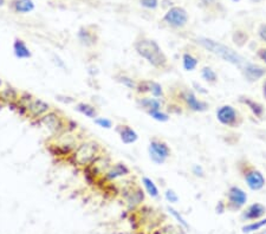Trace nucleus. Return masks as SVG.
Masks as SVG:
<instances>
[{
    "mask_svg": "<svg viewBox=\"0 0 266 234\" xmlns=\"http://www.w3.org/2000/svg\"><path fill=\"white\" fill-rule=\"evenodd\" d=\"M134 49L141 58H143L156 70H167L170 68V59L167 55L154 39L141 36L135 40Z\"/></svg>",
    "mask_w": 266,
    "mask_h": 234,
    "instance_id": "obj_1",
    "label": "nucleus"
},
{
    "mask_svg": "<svg viewBox=\"0 0 266 234\" xmlns=\"http://www.w3.org/2000/svg\"><path fill=\"white\" fill-rule=\"evenodd\" d=\"M171 101L175 102L184 110L190 113H205L209 109V104L204 99H200L190 86L176 83L170 86Z\"/></svg>",
    "mask_w": 266,
    "mask_h": 234,
    "instance_id": "obj_2",
    "label": "nucleus"
},
{
    "mask_svg": "<svg viewBox=\"0 0 266 234\" xmlns=\"http://www.w3.org/2000/svg\"><path fill=\"white\" fill-rule=\"evenodd\" d=\"M105 154L104 147L99 142L95 140H83L79 142L78 146L74 150L73 154L66 158L71 166L77 167V168H87V167L93 164L99 156Z\"/></svg>",
    "mask_w": 266,
    "mask_h": 234,
    "instance_id": "obj_3",
    "label": "nucleus"
},
{
    "mask_svg": "<svg viewBox=\"0 0 266 234\" xmlns=\"http://www.w3.org/2000/svg\"><path fill=\"white\" fill-rule=\"evenodd\" d=\"M194 43L196 45H199L202 49H205L206 51L210 52L217 57L223 59L224 62H227L232 65L237 66L238 69H242L243 65L247 62L245 57L243 55H240L239 52L234 51L232 47L225 45V44L220 43V41L214 40L212 38H207V37H196L194 39Z\"/></svg>",
    "mask_w": 266,
    "mask_h": 234,
    "instance_id": "obj_4",
    "label": "nucleus"
},
{
    "mask_svg": "<svg viewBox=\"0 0 266 234\" xmlns=\"http://www.w3.org/2000/svg\"><path fill=\"white\" fill-rule=\"evenodd\" d=\"M32 124H37L43 127L50 133L51 136H59L68 132H76L78 124L64 115L60 110L51 109L44 116H41L38 121L33 122Z\"/></svg>",
    "mask_w": 266,
    "mask_h": 234,
    "instance_id": "obj_5",
    "label": "nucleus"
},
{
    "mask_svg": "<svg viewBox=\"0 0 266 234\" xmlns=\"http://www.w3.org/2000/svg\"><path fill=\"white\" fill-rule=\"evenodd\" d=\"M76 132H68L62 134L59 136H50V138L46 141L45 148L50 153L52 157L57 160H64L69 157L76 147L78 146L79 142H82L84 138L78 140Z\"/></svg>",
    "mask_w": 266,
    "mask_h": 234,
    "instance_id": "obj_6",
    "label": "nucleus"
},
{
    "mask_svg": "<svg viewBox=\"0 0 266 234\" xmlns=\"http://www.w3.org/2000/svg\"><path fill=\"white\" fill-rule=\"evenodd\" d=\"M118 187V196L123 200L124 205L130 211H134L140 207L146 200V192L140 183L133 180H124L123 182L116 181Z\"/></svg>",
    "mask_w": 266,
    "mask_h": 234,
    "instance_id": "obj_7",
    "label": "nucleus"
},
{
    "mask_svg": "<svg viewBox=\"0 0 266 234\" xmlns=\"http://www.w3.org/2000/svg\"><path fill=\"white\" fill-rule=\"evenodd\" d=\"M235 168L251 191L258 192L265 187L266 181L263 173L258 168H256V166H253L246 157L238 158L235 162Z\"/></svg>",
    "mask_w": 266,
    "mask_h": 234,
    "instance_id": "obj_8",
    "label": "nucleus"
},
{
    "mask_svg": "<svg viewBox=\"0 0 266 234\" xmlns=\"http://www.w3.org/2000/svg\"><path fill=\"white\" fill-rule=\"evenodd\" d=\"M218 122L231 129H238L244 124V117L237 108L231 104H223L215 111Z\"/></svg>",
    "mask_w": 266,
    "mask_h": 234,
    "instance_id": "obj_9",
    "label": "nucleus"
},
{
    "mask_svg": "<svg viewBox=\"0 0 266 234\" xmlns=\"http://www.w3.org/2000/svg\"><path fill=\"white\" fill-rule=\"evenodd\" d=\"M148 153L152 162H154L155 164H165L171 156L170 144L162 138L156 137V136L149 140Z\"/></svg>",
    "mask_w": 266,
    "mask_h": 234,
    "instance_id": "obj_10",
    "label": "nucleus"
},
{
    "mask_svg": "<svg viewBox=\"0 0 266 234\" xmlns=\"http://www.w3.org/2000/svg\"><path fill=\"white\" fill-rule=\"evenodd\" d=\"M248 196L247 193L240 188L239 186H231L228 187L225 195V206L226 211L231 212V213H237V212H242V210L247 203Z\"/></svg>",
    "mask_w": 266,
    "mask_h": 234,
    "instance_id": "obj_11",
    "label": "nucleus"
},
{
    "mask_svg": "<svg viewBox=\"0 0 266 234\" xmlns=\"http://www.w3.org/2000/svg\"><path fill=\"white\" fill-rule=\"evenodd\" d=\"M163 23L173 29H182L188 23V13L184 7L174 6L167 11L163 16Z\"/></svg>",
    "mask_w": 266,
    "mask_h": 234,
    "instance_id": "obj_12",
    "label": "nucleus"
},
{
    "mask_svg": "<svg viewBox=\"0 0 266 234\" xmlns=\"http://www.w3.org/2000/svg\"><path fill=\"white\" fill-rule=\"evenodd\" d=\"M135 91L138 96H153L156 98H165L163 88L160 83L153 79H140L137 80Z\"/></svg>",
    "mask_w": 266,
    "mask_h": 234,
    "instance_id": "obj_13",
    "label": "nucleus"
},
{
    "mask_svg": "<svg viewBox=\"0 0 266 234\" xmlns=\"http://www.w3.org/2000/svg\"><path fill=\"white\" fill-rule=\"evenodd\" d=\"M240 72H242L245 80H247L248 83H256L266 76V68L263 65H259V64L251 63L247 60L244 64L243 68L240 69Z\"/></svg>",
    "mask_w": 266,
    "mask_h": 234,
    "instance_id": "obj_14",
    "label": "nucleus"
},
{
    "mask_svg": "<svg viewBox=\"0 0 266 234\" xmlns=\"http://www.w3.org/2000/svg\"><path fill=\"white\" fill-rule=\"evenodd\" d=\"M266 215V207L263 203L254 202L244 207L240 213V220L244 222L256 221V220L263 219Z\"/></svg>",
    "mask_w": 266,
    "mask_h": 234,
    "instance_id": "obj_15",
    "label": "nucleus"
},
{
    "mask_svg": "<svg viewBox=\"0 0 266 234\" xmlns=\"http://www.w3.org/2000/svg\"><path fill=\"white\" fill-rule=\"evenodd\" d=\"M128 175H130L129 167L123 162H116L110 166V168L102 176V179L108 181V182H114V181H117L122 177L128 176Z\"/></svg>",
    "mask_w": 266,
    "mask_h": 234,
    "instance_id": "obj_16",
    "label": "nucleus"
},
{
    "mask_svg": "<svg viewBox=\"0 0 266 234\" xmlns=\"http://www.w3.org/2000/svg\"><path fill=\"white\" fill-rule=\"evenodd\" d=\"M181 60H182V68H184L185 71L192 72L194 70H196V68L200 64V54L196 50H185L182 51V56H181Z\"/></svg>",
    "mask_w": 266,
    "mask_h": 234,
    "instance_id": "obj_17",
    "label": "nucleus"
},
{
    "mask_svg": "<svg viewBox=\"0 0 266 234\" xmlns=\"http://www.w3.org/2000/svg\"><path fill=\"white\" fill-rule=\"evenodd\" d=\"M136 104L146 114L155 110H162L163 108L161 98H156V97L153 96H140L136 98Z\"/></svg>",
    "mask_w": 266,
    "mask_h": 234,
    "instance_id": "obj_18",
    "label": "nucleus"
},
{
    "mask_svg": "<svg viewBox=\"0 0 266 234\" xmlns=\"http://www.w3.org/2000/svg\"><path fill=\"white\" fill-rule=\"evenodd\" d=\"M19 95H20V91L18 89L10 84H5L4 88L0 89V104L1 107H5V105L11 107L18 101Z\"/></svg>",
    "mask_w": 266,
    "mask_h": 234,
    "instance_id": "obj_19",
    "label": "nucleus"
},
{
    "mask_svg": "<svg viewBox=\"0 0 266 234\" xmlns=\"http://www.w3.org/2000/svg\"><path fill=\"white\" fill-rule=\"evenodd\" d=\"M116 133L120 136V140L124 144H133L138 140V134L129 124H118L115 128Z\"/></svg>",
    "mask_w": 266,
    "mask_h": 234,
    "instance_id": "obj_20",
    "label": "nucleus"
},
{
    "mask_svg": "<svg viewBox=\"0 0 266 234\" xmlns=\"http://www.w3.org/2000/svg\"><path fill=\"white\" fill-rule=\"evenodd\" d=\"M79 43L85 47L96 46L98 43V35L97 32L90 30V27H81L78 33H77Z\"/></svg>",
    "mask_w": 266,
    "mask_h": 234,
    "instance_id": "obj_21",
    "label": "nucleus"
},
{
    "mask_svg": "<svg viewBox=\"0 0 266 234\" xmlns=\"http://www.w3.org/2000/svg\"><path fill=\"white\" fill-rule=\"evenodd\" d=\"M238 101H239V103H242V104L245 105V107H247L251 113L256 117H258V118H262V117L264 116L265 109H264V105H263L262 103L254 101V99H252L251 97L246 96V95H242V96H239Z\"/></svg>",
    "mask_w": 266,
    "mask_h": 234,
    "instance_id": "obj_22",
    "label": "nucleus"
},
{
    "mask_svg": "<svg viewBox=\"0 0 266 234\" xmlns=\"http://www.w3.org/2000/svg\"><path fill=\"white\" fill-rule=\"evenodd\" d=\"M13 52L18 59H29L32 57L31 51H30L29 46L26 43L20 38H16L15 43H13Z\"/></svg>",
    "mask_w": 266,
    "mask_h": 234,
    "instance_id": "obj_23",
    "label": "nucleus"
},
{
    "mask_svg": "<svg viewBox=\"0 0 266 234\" xmlns=\"http://www.w3.org/2000/svg\"><path fill=\"white\" fill-rule=\"evenodd\" d=\"M75 110L78 111L79 114L84 115L85 117L91 119H95L98 116V110L95 105H93L91 103L88 102H78L75 104Z\"/></svg>",
    "mask_w": 266,
    "mask_h": 234,
    "instance_id": "obj_24",
    "label": "nucleus"
},
{
    "mask_svg": "<svg viewBox=\"0 0 266 234\" xmlns=\"http://www.w3.org/2000/svg\"><path fill=\"white\" fill-rule=\"evenodd\" d=\"M12 7L17 13H30L35 10V2L32 0H13Z\"/></svg>",
    "mask_w": 266,
    "mask_h": 234,
    "instance_id": "obj_25",
    "label": "nucleus"
},
{
    "mask_svg": "<svg viewBox=\"0 0 266 234\" xmlns=\"http://www.w3.org/2000/svg\"><path fill=\"white\" fill-rule=\"evenodd\" d=\"M141 182H142V186H143V188H145V192L149 195V196L152 197V199H157V197L160 196L159 188H157V186L155 185V182L151 179V177L142 176Z\"/></svg>",
    "mask_w": 266,
    "mask_h": 234,
    "instance_id": "obj_26",
    "label": "nucleus"
},
{
    "mask_svg": "<svg viewBox=\"0 0 266 234\" xmlns=\"http://www.w3.org/2000/svg\"><path fill=\"white\" fill-rule=\"evenodd\" d=\"M200 75L202 79H204L209 85H215L219 80L217 71L213 68H210V66H204L200 70Z\"/></svg>",
    "mask_w": 266,
    "mask_h": 234,
    "instance_id": "obj_27",
    "label": "nucleus"
},
{
    "mask_svg": "<svg viewBox=\"0 0 266 234\" xmlns=\"http://www.w3.org/2000/svg\"><path fill=\"white\" fill-rule=\"evenodd\" d=\"M184 228L180 225L165 224L155 228L152 234H184Z\"/></svg>",
    "mask_w": 266,
    "mask_h": 234,
    "instance_id": "obj_28",
    "label": "nucleus"
},
{
    "mask_svg": "<svg viewBox=\"0 0 266 234\" xmlns=\"http://www.w3.org/2000/svg\"><path fill=\"white\" fill-rule=\"evenodd\" d=\"M266 226V218H263L260 220H256V221H251L245 224L242 227V232L244 234H251L254 232H258V231L262 230Z\"/></svg>",
    "mask_w": 266,
    "mask_h": 234,
    "instance_id": "obj_29",
    "label": "nucleus"
},
{
    "mask_svg": "<svg viewBox=\"0 0 266 234\" xmlns=\"http://www.w3.org/2000/svg\"><path fill=\"white\" fill-rule=\"evenodd\" d=\"M115 80H116V82L120 83V84H122L123 86H126V88L130 89V90H135V88H136V84H137L136 79H134L133 77L128 76L127 74H123V72L116 74L115 75Z\"/></svg>",
    "mask_w": 266,
    "mask_h": 234,
    "instance_id": "obj_30",
    "label": "nucleus"
},
{
    "mask_svg": "<svg viewBox=\"0 0 266 234\" xmlns=\"http://www.w3.org/2000/svg\"><path fill=\"white\" fill-rule=\"evenodd\" d=\"M167 211L170 212L171 215L173 216V218L176 220L177 225H180V226H181L182 228H184L185 231L190 230V225H188L187 220H186V219L184 218V216L181 215V213H180V212H177V211L175 210V208L171 207V206H167Z\"/></svg>",
    "mask_w": 266,
    "mask_h": 234,
    "instance_id": "obj_31",
    "label": "nucleus"
},
{
    "mask_svg": "<svg viewBox=\"0 0 266 234\" xmlns=\"http://www.w3.org/2000/svg\"><path fill=\"white\" fill-rule=\"evenodd\" d=\"M148 116H151L152 118L155 119V121L157 122H168L170 121V114L166 113V111H162V110H155V111H151V113L147 114Z\"/></svg>",
    "mask_w": 266,
    "mask_h": 234,
    "instance_id": "obj_32",
    "label": "nucleus"
},
{
    "mask_svg": "<svg viewBox=\"0 0 266 234\" xmlns=\"http://www.w3.org/2000/svg\"><path fill=\"white\" fill-rule=\"evenodd\" d=\"M232 39H233V41L235 44H237L238 46H244L246 43H247V35H246L245 32H242V31H237L234 32L233 37H232Z\"/></svg>",
    "mask_w": 266,
    "mask_h": 234,
    "instance_id": "obj_33",
    "label": "nucleus"
},
{
    "mask_svg": "<svg viewBox=\"0 0 266 234\" xmlns=\"http://www.w3.org/2000/svg\"><path fill=\"white\" fill-rule=\"evenodd\" d=\"M94 123L98 125V127L104 128V129H112L113 128V121L112 119L107 118V117H98L97 116L95 119H94Z\"/></svg>",
    "mask_w": 266,
    "mask_h": 234,
    "instance_id": "obj_34",
    "label": "nucleus"
},
{
    "mask_svg": "<svg viewBox=\"0 0 266 234\" xmlns=\"http://www.w3.org/2000/svg\"><path fill=\"white\" fill-rule=\"evenodd\" d=\"M165 199L170 203H177L179 202V195L174 189L168 188L165 191Z\"/></svg>",
    "mask_w": 266,
    "mask_h": 234,
    "instance_id": "obj_35",
    "label": "nucleus"
},
{
    "mask_svg": "<svg viewBox=\"0 0 266 234\" xmlns=\"http://www.w3.org/2000/svg\"><path fill=\"white\" fill-rule=\"evenodd\" d=\"M141 6L145 8H148V10H155L159 5V0H140Z\"/></svg>",
    "mask_w": 266,
    "mask_h": 234,
    "instance_id": "obj_36",
    "label": "nucleus"
},
{
    "mask_svg": "<svg viewBox=\"0 0 266 234\" xmlns=\"http://www.w3.org/2000/svg\"><path fill=\"white\" fill-rule=\"evenodd\" d=\"M192 173L194 174V176L200 177V179H204V177L206 176V175H205L204 168H202L200 164H194L192 167Z\"/></svg>",
    "mask_w": 266,
    "mask_h": 234,
    "instance_id": "obj_37",
    "label": "nucleus"
},
{
    "mask_svg": "<svg viewBox=\"0 0 266 234\" xmlns=\"http://www.w3.org/2000/svg\"><path fill=\"white\" fill-rule=\"evenodd\" d=\"M256 56L258 59L262 60V62H264L266 64V47H260L256 51Z\"/></svg>",
    "mask_w": 266,
    "mask_h": 234,
    "instance_id": "obj_38",
    "label": "nucleus"
},
{
    "mask_svg": "<svg viewBox=\"0 0 266 234\" xmlns=\"http://www.w3.org/2000/svg\"><path fill=\"white\" fill-rule=\"evenodd\" d=\"M215 212H217V214H223L224 212H226V206H225V201H224V200H220V201L217 203Z\"/></svg>",
    "mask_w": 266,
    "mask_h": 234,
    "instance_id": "obj_39",
    "label": "nucleus"
},
{
    "mask_svg": "<svg viewBox=\"0 0 266 234\" xmlns=\"http://www.w3.org/2000/svg\"><path fill=\"white\" fill-rule=\"evenodd\" d=\"M258 35H259V38L266 43V24L260 25V27L258 30Z\"/></svg>",
    "mask_w": 266,
    "mask_h": 234,
    "instance_id": "obj_40",
    "label": "nucleus"
},
{
    "mask_svg": "<svg viewBox=\"0 0 266 234\" xmlns=\"http://www.w3.org/2000/svg\"><path fill=\"white\" fill-rule=\"evenodd\" d=\"M193 85L195 86L196 88V91H198V93H200V94H204V95H206V94H209V90H204V88H202V86H200L198 84V83H193Z\"/></svg>",
    "mask_w": 266,
    "mask_h": 234,
    "instance_id": "obj_41",
    "label": "nucleus"
},
{
    "mask_svg": "<svg viewBox=\"0 0 266 234\" xmlns=\"http://www.w3.org/2000/svg\"><path fill=\"white\" fill-rule=\"evenodd\" d=\"M263 96L266 99V78L264 79V82H263Z\"/></svg>",
    "mask_w": 266,
    "mask_h": 234,
    "instance_id": "obj_42",
    "label": "nucleus"
},
{
    "mask_svg": "<svg viewBox=\"0 0 266 234\" xmlns=\"http://www.w3.org/2000/svg\"><path fill=\"white\" fill-rule=\"evenodd\" d=\"M5 2H6V0H0V6L5 5Z\"/></svg>",
    "mask_w": 266,
    "mask_h": 234,
    "instance_id": "obj_43",
    "label": "nucleus"
},
{
    "mask_svg": "<svg viewBox=\"0 0 266 234\" xmlns=\"http://www.w3.org/2000/svg\"><path fill=\"white\" fill-rule=\"evenodd\" d=\"M2 85H4V83H2V80H1V79H0V89H1V88H2Z\"/></svg>",
    "mask_w": 266,
    "mask_h": 234,
    "instance_id": "obj_44",
    "label": "nucleus"
},
{
    "mask_svg": "<svg viewBox=\"0 0 266 234\" xmlns=\"http://www.w3.org/2000/svg\"><path fill=\"white\" fill-rule=\"evenodd\" d=\"M252 1H253V2H259V1H262V0H252Z\"/></svg>",
    "mask_w": 266,
    "mask_h": 234,
    "instance_id": "obj_45",
    "label": "nucleus"
},
{
    "mask_svg": "<svg viewBox=\"0 0 266 234\" xmlns=\"http://www.w3.org/2000/svg\"><path fill=\"white\" fill-rule=\"evenodd\" d=\"M232 1H234V2H238V1H240V0H232Z\"/></svg>",
    "mask_w": 266,
    "mask_h": 234,
    "instance_id": "obj_46",
    "label": "nucleus"
},
{
    "mask_svg": "<svg viewBox=\"0 0 266 234\" xmlns=\"http://www.w3.org/2000/svg\"><path fill=\"white\" fill-rule=\"evenodd\" d=\"M0 107H1V104H0Z\"/></svg>",
    "mask_w": 266,
    "mask_h": 234,
    "instance_id": "obj_47",
    "label": "nucleus"
}]
</instances>
